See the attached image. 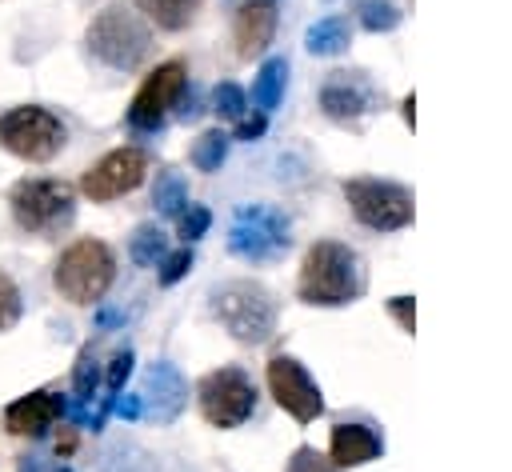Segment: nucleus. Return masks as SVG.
I'll list each match as a JSON object with an SVG mask.
<instances>
[{
    "label": "nucleus",
    "instance_id": "nucleus-1",
    "mask_svg": "<svg viewBox=\"0 0 512 472\" xmlns=\"http://www.w3.org/2000/svg\"><path fill=\"white\" fill-rule=\"evenodd\" d=\"M364 284H368L364 260H360L348 244H340V240H316V244L304 252L296 292H300L304 304L336 308V304L360 300Z\"/></svg>",
    "mask_w": 512,
    "mask_h": 472
},
{
    "label": "nucleus",
    "instance_id": "nucleus-2",
    "mask_svg": "<svg viewBox=\"0 0 512 472\" xmlns=\"http://www.w3.org/2000/svg\"><path fill=\"white\" fill-rule=\"evenodd\" d=\"M112 280H116V256L96 236L72 240L60 252L56 268H52L56 292L64 300H72V304H96V300H104V292L112 288Z\"/></svg>",
    "mask_w": 512,
    "mask_h": 472
},
{
    "label": "nucleus",
    "instance_id": "nucleus-3",
    "mask_svg": "<svg viewBox=\"0 0 512 472\" xmlns=\"http://www.w3.org/2000/svg\"><path fill=\"white\" fill-rule=\"evenodd\" d=\"M152 48V32L140 20V12L124 8V4H108L104 12H96V20L88 24V52L112 68V72H132L144 64Z\"/></svg>",
    "mask_w": 512,
    "mask_h": 472
},
{
    "label": "nucleus",
    "instance_id": "nucleus-4",
    "mask_svg": "<svg viewBox=\"0 0 512 472\" xmlns=\"http://www.w3.org/2000/svg\"><path fill=\"white\" fill-rule=\"evenodd\" d=\"M212 316L240 340L264 344L276 332V300L256 280H228L212 292Z\"/></svg>",
    "mask_w": 512,
    "mask_h": 472
},
{
    "label": "nucleus",
    "instance_id": "nucleus-5",
    "mask_svg": "<svg viewBox=\"0 0 512 472\" xmlns=\"http://www.w3.org/2000/svg\"><path fill=\"white\" fill-rule=\"evenodd\" d=\"M8 204H12L16 224L24 232H32V236H56L76 216V192H72V184L52 180V176H28V180L12 184Z\"/></svg>",
    "mask_w": 512,
    "mask_h": 472
},
{
    "label": "nucleus",
    "instance_id": "nucleus-6",
    "mask_svg": "<svg viewBox=\"0 0 512 472\" xmlns=\"http://www.w3.org/2000/svg\"><path fill=\"white\" fill-rule=\"evenodd\" d=\"M64 140H68V132H64L60 116L40 104H20L0 116V144L28 164H48L52 156H60Z\"/></svg>",
    "mask_w": 512,
    "mask_h": 472
},
{
    "label": "nucleus",
    "instance_id": "nucleus-7",
    "mask_svg": "<svg viewBox=\"0 0 512 472\" xmlns=\"http://www.w3.org/2000/svg\"><path fill=\"white\" fill-rule=\"evenodd\" d=\"M292 224L280 208L272 204H244L236 216H232V228H228V248L232 256L248 260V264H264V260H276L288 244H292Z\"/></svg>",
    "mask_w": 512,
    "mask_h": 472
},
{
    "label": "nucleus",
    "instance_id": "nucleus-8",
    "mask_svg": "<svg viewBox=\"0 0 512 472\" xmlns=\"http://www.w3.org/2000/svg\"><path fill=\"white\" fill-rule=\"evenodd\" d=\"M344 200L352 204V216L372 232H396L412 224V192L392 180H348Z\"/></svg>",
    "mask_w": 512,
    "mask_h": 472
},
{
    "label": "nucleus",
    "instance_id": "nucleus-9",
    "mask_svg": "<svg viewBox=\"0 0 512 472\" xmlns=\"http://www.w3.org/2000/svg\"><path fill=\"white\" fill-rule=\"evenodd\" d=\"M200 412L212 428H240L256 412V384L240 368H216L196 388Z\"/></svg>",
    "mask_w": 512,
    "mask_h": 472
},
{
    "label": "nucleus",
    "instance_id": "nucleus-10",
    "mask_svg": "<svg viewBox=\"0 0 512 472\" xmlns=\"http://www.w3.org/2000/svg\"><path fill=\"white\" fill-rule=\"evenodd\" d=\"M188 84V68L184 60H168V64H156V72H148V80L140 84V92L132 96V108H128V124L136 132H156L164 124V112L176 104V96L184 92Z\"/></svg>",
    "mask_w": 512,
    "mask_h": 472
},
{
    "label": "nucleus",
    "instance_id": "nucleus-11",
    "mask_svg": "<svg viewBox=\"0 0 512 472\" xmlns=\"http://www.w3.org/2000/svg\"><path fill=\"white\" fill-rule=\"evenodd\" d=\"M148 172V152L144 148H112L108 156H100L84 176H80V192L88 200H116L124 192H132Z\"/></svg>",
    "mask_w": 512,
    "mask_h": 472
},
{
    "label": "nucleus",
    "instance_id": "nucleus-12",
    "mask_svg": "<svg viewBox=\"0 0 512 472\" xmlns=\"http://www.w3.org/2000/svg\"><path fill=\"white\" fill-rule=\"evenodd\" d=\"M268 392H272L276 404H280L292 420H300V424H308V420H316V416L324 412V396H320L316 380H312V376L304 372V364L292 360V356H272V360H268Z\"/></svg>",
    "mask_w": 512,
    "mask_h": 472
},
{
    "label": "nucleus",
    "instance_id": "nucleus-13",
    "mask_svg": "<svg viewBox=\"0 0 512 472\" xmlns=\"http://www.w3.org/2000/svg\"><path fill=\"white\" fill-rule=\"evenodd\" d=\"M144 404L156 416V424H172L184 412L188 384H184V376H180L176 364H168V360L148 364V372H144Z\"/></svg>",
    "mask_w": 512,
    "mask_h": 472
},
{
    "label": "nucleus",
    "instance_id": "nucleus-14",
    "mask_svg": "<svg viewBox=\"0 0 512 472\" xmlns=\"http://www.w3.org/2000/svg\"><path fill=\"white\" fill-rule=\"evenodd\" d=\"M60 416H64V396H56V392H28V396H20V400H12L4 408V428L12 436L40 440V436H48V428Z\"/></svg>",
    "mask_w": 512,
    "mask_h": 472
},
{
    "label": "nucleus",
    "instance_id": "nucleus-15",
    "mask_svg": "<svg viewBox=\"0 0 512 472\" xmlns=\"http://www.w3.org/2000/svg\"><path fill=\"white\" fill-rule=\"evenodd\" d=\"M232 32H236V52L244 60L260 56L276 36V4L272 0H244L240 12H236Z\"/></svg>",
    "mask_w": 512,
    "mask_h": 472
},
{
    "label": "nucleus",
    "instance_id": "nucleus-16",
    "mask_svg": "<svg viewBox=\"0 0 512 472\" xmlns=\"http://www.w3.org/2000/svg\"><path fill=\"white\" fill-rule=\"evenodd\" d=\"M328 452H332V464H340V468H360V464H368V460H376L380 452H384V440L368 428V424H336L332 428V440H328Z\"/></svg>",
    "mask_w": 512,
    "mask_h": 472
},
{
    "label": "nucleus",
    "instance_id": "nucleus-17",
    "mask_svg": "<svg viewBox=\"0 0 512 472\" xmlns=\"http://www.w3.org/2000/svg\"><path fill=\"white\" fill-rule=\"evenodd\" d=\"M368 100H372L368 84L356 80V76H348V72H332V80H324V88H320V108L332 120H356V116H364L368 112Z\"/></svg>",
    "mask_w": 512,
    "mask_h": 472
},
{
    "label": "nucleus",
    "instance_id": "nucleus-18",
    "mask_svg": "<svg viewBox=\"0 0 512 472\" xmlns=\"http://www.w3.org/2000/svg\"><path fill=\"white\" fill-rule=\"evenodd\" d=\"M200 4H204V0H136V8H140L156 28H164V32H184V28L196 20Z\"/></svg>",
    "mask_w": 512,
    "mask_h": 472
},
{
    "label": "nucleus",
    "instance_id": "nucleus-19",
    "mask_svg": "<svg viewBox=\"0 0 512 472\" xmlns=\"http://www.w3.org/2000/svg\"><path fill=\"white\" fill-rule=\"evenodd\" d=\"M348 40H352V28H348L344 16H324V20H316V24L304 32V48H308L312 56H336V52L348 48Z\"/></svg>",
    "mask_w": 512,
    "mask_h": 472
},
{
    "label": "nucleus",
    "instance_id": "nucleus-20",
    "mask_svg": "<svg viewBox=\"0 0 512 472\" xmlns=\"http://www.w3.org/2000/svg\"><path fill=\"white\" fill-rule=\"evenodd\" d=\"M284 80H288V64H284V56H272V60L260 64L256 84H252V104H256V112L268 116V112L280 104V96H284Z\"/></svg>",
    "mask_w": 512,
    "mask_h": 472
},
{
    "label": "nucleus",
    "instance_id": "nucleus-21",
    "mask_svg": "<svg viewBox=\"0 0 512 472\" xmlns=\"http://www.w3.org/2000/svg\"><path fill=\"white\" fill-rule=\"evenodd\" d=\"M152 208L160 216H180L188 208V180L180 172H160L156 176V188H152Z\"/></svg>",
    "mask_w": 512,
    "mask_h": 472
},
{
    "label": "nucleus",
    "instance_id": "nucleus-22",
    "mask_svg": "<svg viewBox=\"0 0 512 472\" xmlns=\"http://www.w3.org/2000/svg\"><path fill=\"white\" fill-rule=\"evenodd\" d=\"M128 256H132L140 268H156V264L168 256V236H164V228L140 224V228L132 232V240H128Z\"/></svg>",
    "mask_w": 512,
    "mask_h": 472
},
{
    "label": "nucleus",
    "instance_id": "nucleus-23",
    "mask_svg": "<svg viewBox=\"0 0 512 472\" xmlns=\"http://www.w3.org/2000/svg\"><path fill=\"white\" fill-rule=\"evenodd\" d=\"M224 156H228V132L208 128V132L196 136V144H192V164H196L200 172H216V168L224 164Z\"/></svg>",
    "mask_w": 512,
    "mask_h": 472
},
{
    "label": "nucleus",
    "instance_id": "nucleus-24",
    "mask_svg": "<svg viewBox=\"0 0 512 472\" xmlns=\"http://www.w3.org/2000/svg\"><path fill=\"white\" fill-rule=\"evenodd\" d=\"M356 20L368 32H392L400 24V8L392 0H356Z\"/></svg>",
    "mask_w": 512,
    "mask_h": 472
},
{
    "label": "nucleus",
    "instance_id": "nucleus-25",
    "mask_svg": "<svg viewBox=\"0 0 512 472\" xmlns=\"http://www.w3.org/2000/svg\"><path fill=\"white\" fill-rule=\"evenodd\" d=\"M96 384H100V368H96V352L88 344V348H80V356L72 364V392H76V400H88L96 392Z\"/></svg>",
    "mask_w": 512,
    "mask_h": 472
},
{
    "label": "nucleus",
    "instance_id": "nucleus-26",
    "mask_svg": "<svg viewBox=\"0 0 512 472\" xmlns=\"http://www.w3.org/2000/svg\"><path fill=\"white\" fill-rule=\"evenodd\" d=\"M212 108H216L220 120H240V116L248 112V96H244L240 84L224 80V84H216V92H212Z\"/></svg>",
    "mask_w": 512,
    "mask_h": 472
},
{
    "label": "nucleus",
    "instance_id": "nucleus-27",
    "mask_svg": "<svg viewBox=\"0 0 512 472\" xmlns=\"http://www.w3.org/2000/svg\"><path fill=\"white\" fill-rule=\"evenodd\" d=\"M24 312V300H20V288L8 272H0V332H8Z\"/></svg>",
    "mask_w": 512,
    "mask_h": 472
},
{
    "label": "nucleus",
    "instance_id": "nucleus-28",
    "mask_svg": "<svg viewBox=\"0 0 512 472\" xmlns=\"http://www.w3.org/2000/svg\"><path fill=\"white\" fill-rule=\"evenodd\" d=\"M176 224H180V236H184V244H192V240H200V236L208 232V224H212V212H208L204 204H188V208L176 216Z\"/></svg>",
    "mask_w": 512,
    "mask_h": 472
},
{
    "label": "nucleus",
    "instance_id": "nucleus-29",
    "mask_svg": "<svg viewBox=\"0 0 512 472\" xmlns=\"http://www.w3.org/2000/svg\"><path fill=\"white\" fill-rule=\"evenodd\" d=\"M284 472H336V468H332V460H328V456H320L316 448H308V444H304V448H296V452H292V460H288V468H284Z\"/></svg>",
    "mask_w": 512,
    "mask_h": 472
},
{
    "label": "nucleus",
    "instance_id": "nucleus-30",
    "mask_svg": "<svg viewBox=\"0 0 512 472\" xmlns=\"http://www.w3.org/2000/svg\"><path fill=\"white\" fill-rule=\"evenodd\" d=\"M188 268H192V252H188V244H184L180 252H168V256L160 260V284H176Z\"/></svg>",
    "mask_w": 512,
    "mask_h": 472
},
{
    "label": "nucleus",
    "instance_id": "nucleus-31",
    "mask_svg": "<svg viewBox=\"0 0 512 472\" xmlns=\"http://www.w3.org/2000/svg\"><path fill=\"white\" fill-rule=\"evenodd\" d=\"M132 376V348H120L112 360H108V392H120L124 388V380Z\"/></svg>",
    "mask_w": 512,
    "mask_h": 472
},
{
    "label": "nucleus",
    "instance_id": "nucleus-32",
    "mask_svg": "<svg viewBox=\"0 0 512 472\" xmlns=\"http://www.w3.org/2000/svg\"><path fill=\"white\" fill-rule=\"evenodd\" d=\"M268 128V116L264 112H252V116H240L236 120V140H260Z\"/></svg>",
    "mask_w": 512,
    "mask_h": 472
},
{
    "label": "nucleus",
    "instance_id": "nucleus-33",
    "mask_svg": "<svg viewBox=\"0 0 512 472\" xmlns=\"http://www.w3.org/2000/svg\"><path fill=\"white\" fill-rule=\"evenodd\" d=\"M388 312L396 316V324H400L404 332H412V328H416V308H412V296H392V300H388Z\"/></svg>",
    "mask_w": 512,
    "mask_h": 472
},
{
    "label": "nucleus",
    "instance_id": "nucleus-34",
    "mask_svg": "<svg viewBox=\"0 0 512 472\" xmlns=\"http://www.w3.org/2000/svg\"><path fill=\"white\" fill-rule=\"evenodd\" d=\"M176 104H180V108H176L180 120H196V116H200V92H196V88L184 84V92L176 96Z\"/></svg>",
    "mask_w": 512,
    "mask_h": 472
},
{
    "label": "nucleus",
    "instance_id": "nucleus-35",
    "mask_svg": "<svg viewBox=\"0 0 512 472\" xmlns=\"http://www.w3.org/2000/svg\"><path fill=\"white\" fill-rule=\"evenodd\" d=\"M140 408H144V404H140V396H124V400L116 404V412H120L124 420H136V416H140Z\"/></svg>",
    "mask_w": 512,
    "mask_h": 472
},
{
    "label": "nucleus",
    "instance_id": "nucleus-36",
    "mask_svg": "<svg viewBox=\"0 0 512 472\" xmlns=\"http://www.w3.org/2000/svg\"><path fill=\"white\" fill-rule=\"evenodd\" d=\"M76 448V432H64L60 440H56V456H68Z\"/></svg>",
    "mask_w": 512,
    "mask_h": 472
},
{
    "label": "nucleus",
    "instance_id": "nucleus-37",
    "mask_svg": "<svg viewBox=\"0 0 512 472\" xmlns=\"http://www.w3.org/2000/svg\"><path fill=\"white\" fill-rule=\"evenodd\" d=\"M56 472H72V468H56Z\"/></svg>",
    "mask_w": 512,
    "mask_h": 472
}]
</instances>
